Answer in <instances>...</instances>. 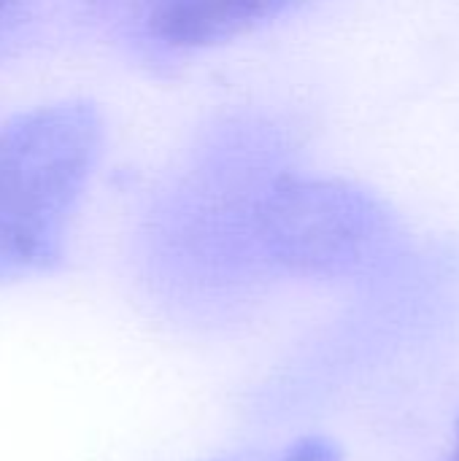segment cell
<instances>
[{
    "mask_svg": "<svg viewBox=\"0 0 459 461\" xmlns=\"http://www.w3.org/2000/svg\"><path fill=\"white\" fill-rule=\"evenodd\" d=\"M103 143V113L81 97L43 103L0 124V276L60 257Z\"/></svg>",
    "mask_w": 459,
    "mask_h": 461,
    "instance_id": "6da1fadb",
    "label": "cell"
},
{
    "mask_svg": "<svg viewBox=\"0 0 459 461\" xmlns=\"http://www.w3.org/2000/svg\"><path fill=\"white\" fill-rule=\"evenodd\" d=\"M452 461H459V432H457V451H454V459Z\"/></svg>",
    "mask_w": 459,
    "mask_h": 461,
    "instance_id": "5b68a950",
    "label": "cell"
},
{
    "mask_svg": "<svg viewBox=\"0 0 459 461\" xmlns=\"http://www.w3.org/2000/svg\"><path fill=\"white\" fill-rule=\"evenodd\" d=\"M14 3H16V0H0V19L14 8Z\"/></svg>",
    "mask_w": 459,
    "mask_h": 461,
    "instance_id": "277c9868",
    "label": "cell"
},
{
    "mask_svg": "<svg viewBox=\"0 0 459 461\" xmlns=\"http://www.w3.org/2000/svg\"><path fill=\"white\" fill-rule=\"evenodd\" d=\"M308 0H149L151 38L173 49H206L271 24Z\"/></svg>",
    "mask_w": 459,
    "mask_h": 461,
    "instance_id": "3957f363",
    "label": "cell"
},
{
    "mask_svg": "<svg viewBox=\"0 0 459 461\" xmlns=\"http://www.w3.org/2000/svg\"><path fill=\"white\" fill-rule=\"evenodd\" d=\"M276 249L303 265H349L395 232V216L373 192L325 176L279 181L262 208Z\"/></svg>",
    "mask_w": 459,
    "mask_h": 461,
    "instance_id": "7a4b0ae2",
    "label": "cell"
}]
</instances>
